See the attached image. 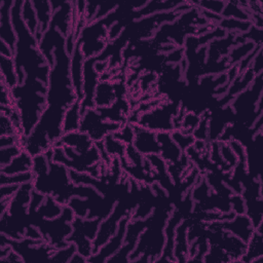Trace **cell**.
Segmentation results:
<instances>
[{
    "label": "cell",
    "mask_w": 263,
    "mask_h": 263,
    "mask_svg": "<svg viewBox=\"0 0 263 263\" xmlns=\"http://www.w3.org/2000/svg\"><path fill=\"white\" fill-rule=\"evenodd\" d=\"M10 90L13 106L21 117L23 136H27L37 124L47 105V84L37 79L26 78L23 83L15 85Z\"/></svg>",
    "instance_id": "6da1fadb"
},
{
    "label": "cell",
    "mask_w": 263,
    "mask_h": 263,
    "mask_svg": "<svg viewBox=\"0 0 263 263\" xmlns=\"http://www.w3.org/2000/svg\"><path fill=\"white\" fill-rule=\"evenodd\" d=\"M49 161V170L46 173L37 175L32 182L36 191L45 196L53 197L60 204L66 205L75 196L76 185L72 182L69 168L64 164L52 160L53 150L50 148L44 153Z\"/></svg>",
    "instance_id": "7a4b0ae2"
},
{
    "label": "cell",
    "mask_w": 263,
    "mask_h": 263,
    "mask_svg": "<svg viewBox=\"0 0 263 263\" xmlns=\"http://www.w3.org/2000/svg\"><path fill=\"white\" fill-rule=\"evenodd\" d=\"M181 104L176 102L163 103L160 106H157L154 109H151L149 112H145L135 122L142 127L153 130L155 133L168 132L172 133L175 130L174 118L180 112Z\"/></svg>",
    "instance_id": "3957f363"
},
{
    "label": "cell",
    "mask_w": 263,
    "mask_h": 263,
    "mask_svg": "<svg viewBox=\"0 0 263 263\" xmlns=\"http://www.w3.org/2000/svg\"><path fill=\"white\" fill-rule=\"evenodd\" d=\"M121 126L119 123L104 119L99 110L93 107L82 112L79 130L87 134L95 143H98L104 141L108 135L119 130Z\"/></svg>",
    "instance_id": "277c9868"
},
{
    "label": "cell",
    "mask_w": 263,
    "mask_h": 263,
    "mask_svg": "<svg viewBox=\"0 0 263 263\" xmlns=\"http://www.w3.org/2000/svg\"><path fill=\"white\" fill-rule=\"evenodd\" d=\"M129 220H130V217H124L123 219H121L116 233L104 246H102L96 253H93L87 259V262H105L111 256H113L123 245L126 227Z\"/></svg>",
    "instance_id": "5b68a950"
},
{
    "label": "cell",
    "mask_w": 263,
    "mask_h": 263,
    "mask_svg": "<svg viewBox=\"0 0 263 263\" xmlns=\"http://www.w3.org/2000/svg\"><path fill=\"white\" fill-rule=\"evenodd\" d=\"M246 168L248 175L253 179L260 180L262 166V130L258 132L254 138L245 146Z\"/></svg>",
    "instance_id": "8992f818"
},
{
    "label": "cell",
    "mask_w": 263,
    "mask_h": 263,
    "mask_svg": "<svg viewBox=\"0 0 263 263\" xmlns=\"http://www.w3.org/2000/svg\"><path fill=\"white\" fill-rule=\"evenodd\" d=\"M135 137L133 141L134 148L144 157L159 154L160 147L157 141V133L142 127L138 124H134Z\"/></svg>",
    "instance_id": "52a82bcc"
},
{
    "label": "cell",
    "mask_w": 263,
    "mask_h": 263,
    "mask_svg": "<svg viewBox=\"0 0 263 263\" xmlns=\"http://www.w3.org/2000/svg\"><path fill=\"white\" fill-rule=\"evenodd\" d=\"M220 223L224 230L232 233L234 236L240 238L246 243L256 230L246 214L234 215L233 218L226 221H220Z\"/></svg>",
    "instance_id": "ba28073f"
},
{
    "label": "cell",
    "mask_w": 263,
    "mask_h": 263,
    "mask_svg": "<svg viewBox=\"0 0 263 263\" xmlns=\"http://www.w3.org/2000/svg\"><path fill=\"white\" fill-rule=\"evenodd\" d=\"M13 1H0V37L13 50L16 43V34L11 22V7Z\"/></svg>",
    "instance_id": "9c48e42d"
},
{
    "label": "cell",
    "mask_w": 263,
    "mask_h": 263,
    "mask_svg": "<svg viewBox=\"0 0 263 263\" xmlns=\"http://www.w3.org/2000/svg\"><path fill=\"white\" fill-rule=\"evenodd\" d=\"M70 57V73L73 86L75 88L78 100L81 101L83 99V66L85 58L81 51L80 44L78 43V41L76 42L75 49Z\"/></svg>",
    "instance_id": "30bf717a"
},
{
    "label": "cell",
    "mask_w": 263,
    "mask_h": 263,
    "mask_svg": "<svg viewBox=\"0 0 263 263\" xmlns=\"http://www.w3.org/2000/svg\"><path fill=\"white\" fill-rule=\"evenodd\" d=\"M70 147L77 153H85L95 146L90 137L80 130L64 134L53 147Z\"/></svg>",
    "instance_id": "8fae6325"
},
{
    "label": "cell",
    "mask_w": 263,
    "mask_h": 263,
    "mask_svg": "<svg viewBox=\"0 0 263 263\" xmlns=\"http://www.w3.org/2000/svg\"><path fill=\"white\" fill-rule=\"evenodd\" d=\"M157 141L160 147L159 155L166 162V164L177 163L181 159V157L183 156V151L175 143L171 133H157Z\"/></svg>",
    "instance_id": "7c38bea8"
},
{
    "label": "cell",
    "mask_w": 263,
    "mask_h": 263,
    "mask_svg": "<svg viewBox=\"0 0 263 263\" xmlns=\"http://www.w3.org/2000/svg\"><path fill=\"white\" fill-rule=\"evenodd\" d=\"M115 84L110 83L107 80L100 81L97 85L93 103L96 108H105L111 106L116 101Z\"/></svg>",
    "instance_id": "4fadbf2b"
},
{
    "label": "cell",
    "mask_w": 263,
    "mask_h": 263,
    "mask_svg": "<svg viewBox=\"0 0 263 263\" xmlns=\"http://www.w3.org/2000/svg\"><path fill=\"white\" fill-rule=\"evenodd\" d=\"M102 117L108 121L116 122L121 125L125 124V118L127 116L128 105L123 99L115 101L111 106L105 108H97Z\"/></svg>",
    "instance_id": "5bb4252c"
},
{
    "label": "cell",
    "mask_w": 263,
    "mask_h": 263,
    "mask_svg": "<svg viewBox=\"0 0 263 263\" xmlns=\"http://www.w3.org/2000/svg\"><path fill=\"white\" fill-rule=\"evenodd\" d=\"M33 167V157L25 150L16 155L8 164L1 167V173L5 175H15L31 172Z\"/></svg>",
    "instance_id": "9a60e30c"
},
{
    "label": "cell",
    "mask_w": 263,
    "mask_h": 263,
    "mask_svg": "<svg viewBox=\"0 0 263 263\" xmlns=\"http://www.w3.org/2000/svg\"><path fill=\"white\" fill-rule=\"evenodd\" d=\"M262 226V225H261ZM261 226L258 227L247 242L246 251L240 258L242 262H253L263 255V241Z\"/></svg>",
    "instance_id": "2e32d148"
},
{
    "label": "cell",
    "mask_w": 263,
    "mask_h": 263,
    "mask_svg": "<svg viewBox=\"0 0 263 263\" xmlns=\"http://www.w3.org/2000/svg\"><path fill=\"white\" fill-rule=\"evenodd\" d=\"M81 116H82L81 103L78 100L73 105H71L65 112L64 122H63L64 134L79 130Z\"/></svg>",
    "instance_id": "e0dca14e"
},
{
    "label": "cell",
    "mask_w": 263,
    "mask_h": 263,
    "mask_svg": "<svg viewBox=\"0 0 263 263\" xmlns=\"http://www.w3.org/2000/svg\"><path fill=\"white\" fill-rule=\"evenodd\" d=\"M32 4L39 23V33L43 35V33L49 28L52 15L50 1H32Z\"/></svg>",
    "instance_id": "ac0fdd59"
},
{
    "label": "cell",
    "mask_w": 263,
    "mask_h": 263,
    "mask_svg": "<svg viewBox=\"0 0 263 263\" xmlns=\"http://www.w3.org/2000/svg\"><path fill=\"white\" fill-rule=\"evenodd\" d=\"M0 69L1 80L11 89L18 84V79L15 71V65L13 58H6L0 55Z\"/></svg>",
    "instance_id": "d6986e66"
},
{
    "label": "cell",
    "mask_w": 263,
    "mask_h": 263,
    "mask_svg": "<svg viewBox=\"0 0 263 263\" xmlns=\"http://www.w3.org/2000/svg\"><path fill=\"white\" fill-rule=\"evenodd\" d=\"M22 17L26 26L30 30V32L33 35H35L36 39L39 42L42 35L39 33V23H38L32 1H24L23 7H22Z\"/></svg>",
    "instance_id": "ffe728a7"
},
{
    "label": "cell",
    "mask_w": 263,
    "mask_h": 263,
    "mask_svg": "<svg viewBox=\"0 0 263 263\" xmlns=\"http://www.w3.org/2000/svg\"><path fill=\"white\" fill-rule=\"evenodd\" d=\"M62 210H63V205L60 204L53 197L45 196L44 201L37 209V211L29 214H35L36 216L43 219H53L61 215Z\"/></svg>",
    "instance_id": "44dd1931"
},
{
    "label": "cell",
    "mask_w": 263,
    "mask_h": 263,
    "mask_svg": "<svg viewBox=\"0 0 263 263\" xmlns=\"http://www.w3.org/2000/svg\"><path fill=\"white\" fill-rule=\"evenodd\" d=\"M223 18H236L240 21H250L251 13H249L240 2H225V6L221 12Z\"/></svg>",
    "instance_id": "7402d4cb"
},
{
    "label": "cell",
    "mask_w": 263,
    "mask_h": 263,
    "mask_svg": "<svg viewBox=\"0 0 263 263\" xmlns=\"http://www.w3.org/2000/svg\"><path fill=\"white\" fill-rule=\"evenodd\" d=\"M104 147L110 157H122L125 155L126 145L117 140L113 134L108 135L103 141Z\"/></svg>",
    "instance_id": "603a6c76"
},
{
    "label": "cell",
    "mask_w": 263,
    "mask_h": 263,
    "mask_svg": "<svg viewBox=\"0 0 263 263\" xmlns=\"http://www.w3.org/2000/svg\"><path fill=\"white\" fill-rule=\"evenodd\" d=\"M256 47V44L252 41L240 43L236 48L232 49L229 52L228 61L230 65H235L238 62H240L242 59H245L247 55H249Z\"/></svg>",
    "instance_id": "cb8c5ba5"
},
{
    "label": "cell",
    "mask_w": 263,
    "mask_h": 263,
    "mask_svg": "<svg viewBox=\"0 0 263 263\" xmlns=\"http://www.w3.org/2000/svg\"><path fill=\"white\" fill-rule=\"evenodd\" d=\"M251 21H240L236 18H223L219 22L218 27L223 29L226 33L227 31H236V32H245L248 31L252 27Z\"/></svg>",
    "instance_id": "d4e9b609"
},
{
    "label": "cell",
    "mask_w": 263,
    "mask_h": 263,
    "mask_svg": "<svg viewBox=\"0 0 263 263\" xmlns=\"http://www.w3.org/2000/svg\"><path fill=\"white\" fill-rule=\"evenodd\" d=\"M34 174L33 172H26V173H20L15 175H5L1 173L0 177V184L1 185H8V184H15V185H22L25 183L33 182L34 180Z\"/></svg>",
    "instance_id": "484cf974"
},
{
    "label": "cell",
    "mask_w": 263,
    "mask_h": 263,
    "mask_svg": "<svg viewBox=\"0 0 263 263\" xmlns=\"http://www.w3.org/2000/svg\"><path fill=\"white\" fill-rule=\"evenodd\" d=\"M75 253H77L76 246L72 242H69L66 247H63L60 249H54L49 260L54 261V262H61V263L70 262L71 258L73 257V255Z\"/></svg>",
    "instance_id": "4316f807"
},
{
    "label": "cell",
    "mask_w": 263,
    "mask_h": 263,
    "mask_svg": "<svg viewBox=\"0 0 263 263\" xmlns=\"http://www.w3.org/2000/svg\"><path fill=\"white\" fill-rule=\"evenodd\" d=\"M199 121L200 115H197L193 112H185L179 130H181L183 134L191 135V133H193L194 129L197 127Z\"/></svg>",
    "instance_id": "83f0119b"
},
{
    "label": "cell",
    "mask_w": 263,
    "mask_h": 263,
    "mask_svg": "<svg viewBox=\"0 0 263 263\" xmlns=\"http://www.w3.org/2000/svg\"><path fill=\"white\" fill-rule=\"evenodd\" d=\"M203 261L206 262H222V261H231L227 253L217 245L209 243V249L205 255L203 256Z\"/></svg>",
    "instance_id": "f1b7e54d"
},
{
    "label": "cell",
    "mask_w": 263,
    "mask_h": 263,
    "mask_svg": "<svg viewBox=\"0 0 263 263\" xmlns=\"http://www.w3.org/2000/svg\"><path fill=\"white\" fill-rule=\"evenodd\" d=\"M172 138L175 141V143L179 146V148L184 152L186 149L192 147L194 145L195 139L192 135H186L183 134L179 129H175L172 133Z\"/></svg>",
    "instance_id": "f546056e"
},
{
    "label": "cell",
    "mask_w": 263,
    "mask_h": 263,
    "mask_svg": "<svg viewBox=\"0 0 263 263\" xmlns=\"http://www.w3.org/2000/svg\"><path fill=\"white\" fill-rule=\"evenodd\" d=\"M22 151H23V148L21 145L0 148V166L2 167L8 164Z\"/></svg>",
    "instance_id": "4dcf8cb0"
},
{
    "label": "cell",
    "mask_w": 263,
    "mask_h": 263,
    "mask_svg": "<svg viewBox=\"0 0 263 263\" xmlns=\"http://www.w3.org/2000/svg\"><path fill=\"white\" fill-rule=\"evenodd\" d=\"M114 137L122 142L125 145L133 144L134 137H135V129H134V124L133 123H125L123 124L119 130L113 134Z\"/></svg>",
    "instance_id": "1f68e13d"
},
{
    "label": "cell",
    "mask_w": 263,
    "mask_h": 263,
    "mask_svg": "<svg viewBox=\"0 0 263 263\" xmlns=\"http://www.w3.org/2000/svg\"><path fill=\"white\" fill-rule=\"evenodd\" d=\"M192 4L196 7H199V9H203L216 14H221L225 2H220V1H201V2H192Z\"/></svg>",
    "instance_id": "d6a6232c"
},
{
    "label": "cell",
    "mask_w": 263,
    "mask_h": 263,
    "mask_svg": "<svg viewBox=\"0 0 263 263\" xmlns=\"http://www.w3.org/2000/svg\"><path fill=\"white\" fill-rule=\"evenodd\" d=\"M0 133H1V136L18 135V133H17L15 126L13 125V123L11 122V120L4 113H1V117H0Z\"/></svg>",
    "instance_id": "836d02e7"
},
{
    "label": "cell",
    "mask_w": 263,
    "mask_h": 263,
    "mask_svg": "<svg viewBox=\"0 0 263 263\" xmlns=\"http://www.w3.org/2000/svg\"><path fill=\"white\" fill-rule=\"evenodd\" d=\"M230 200V208L231 211L235 214V215H241V214H246V204H245V200L242 198V196L240 194L234 193L231 197H229Z\"/></svg>",
    "instance_id": "e575fe53"
},
{
    "label": "cell",
    "mask_w": 263,
    "mask_h": 263,
    "mask_svg": "<svg viewBox=\"0 0 263 263\" xmlns=\"http://www.w3.org/2000/svg\"><path fill=\"white\" fill-rule=\"evenodd\" d=\"M21 185H15V184H8V185H1L0 189V199H5V198H11L15 192L17 191L18 187Z\"/></svg>",
    "instance_id": "d590c367"
},
{
    "label": "cell",
    "mask_w": 263,
    "mask_h": 263,
    "mask_svg": "<svg viewBox=\"0 0 263 263\" xmlns=\"http://www.w3.org/2000/svg\"><path fill=\"white\" fill-rule=\"evenodd\" d=\"M22 137L18 136V135H14V136H1V138H0V148L14 146V145H21Z\"/></svg>",
    "instance_id": "8d00e7d4"
},
{
    "label": "cell",
    "mask_w": 263,
    "mask_h": 263,
    "mask_svg": "<svg viewBox=\"0 0 263 263\" xmlns=\"http://www.w3.org/2000/svg\"><path fill=\"white\" fill-rule=\"evenodd\" d=\"M0 261L1 262H13V263H22V262H24L23 261V259H22V257L15 252V251H13L12 249L10 250V252L4 257V258H2V259H0Z\"/></svg>",
    "instance_id": "74e56055"
},
{
    "label": "cell",
    "mask_w": 263,
    "mask_h": 263,
    "mask_svg": "<svg viewBox=\"0 0 263 263\" xmlns=\"http://www.w3.org/2000/svg\"><path fill=\"white\" fill-rule=\"evenodd\" d=\"M0 53H1V55L6 57V58H13L14 50L7 43H5L4 41L1 40L0 41Z\"/></svg>",
    "instance_id": "f35d334b"
},
{
    "label": "cell",
    "mask_w": 263,
    "mask_h": 263,
    "mask_svg": "<svg viewBox=\"0 0 263 263\" xmlns=\"http://www.w3.org/2000/svg\"><path fill=\"white\" fill-rule=\"evenodd\" d=\"M85 262H87V258L86 257L80 255L79 253H75L73 255V257L71 258L69 263H85Z\"/></svg>",
    "instance_id": "ab89813d"
}]
</instances>
